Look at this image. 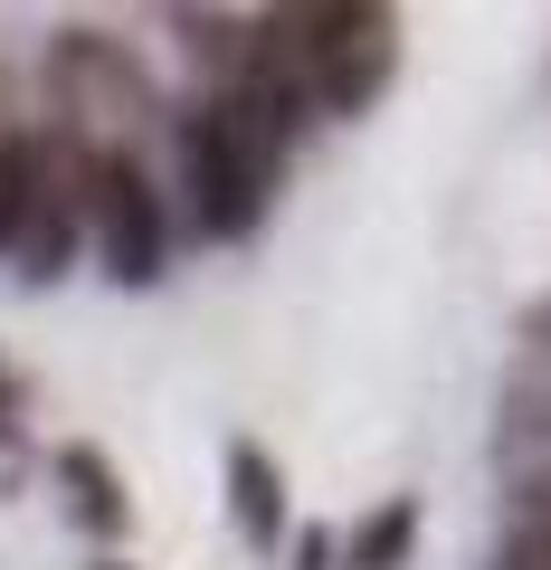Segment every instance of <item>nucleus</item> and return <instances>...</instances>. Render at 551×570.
<instances>
[{
    "label": "nucleus",
    "mask_w": 551,
    "mask_h": 570,
    "mask_svg": "<svg viewBox=\"0 0 551 570\" xmlns=\"http://www.w3.org/2000/svg\"><path fill=\"white\" fill-rule=\"evenodd\" d=\"M0 428H10V381H0Z\"/></svg>",
    "instance_id": "10"
},
{
    "label": "nucleus",
    "mask_w": 551,
    "mask_h": 570,
    "mask_svg": "<svg viewBox=\"0 0 551 570\" xmlns=\"http://www.w3.org/2000/svg\"><path fill=\"white\" fill-rule=\"evenodd\" d=\"M324 561H333V551H324V542H305V570H324Z\"/></svg>",
    "instance_id": "9"
},
{
    "label": "nucleus",
    "mask_w": 551,
    "mask_h": 570,
    "mask_svg": "<svg viewBox=\"0 0 551 570\" xmlns=\"http://www.w3.org/2000/svg\"><path fill=\"white\" fill-rule=\"evenodd\" d=\"M523 532H551V475H532V485H523Z\"/></svg>",
    "instance_id": "8"
},
{
    "label": "nucleus",
    "mask_w": 551,
    "mask_h": 570,
    "mask_svg": "<svg viewBox=\"0 0 551 570\" xmlns=\"http://www.w3.org/2000/svg\"><path fill=\"white\" fill-rule=\"evenodd\" d=\"M29 200H39V142H10V134H0V247H20Z\"/></svg>",
    "instance_id": "6"
},
{
    "label": "nucleus",
    "mask_w": 551,
    "mask_h": 570,
    "mask_svg": "<svg viewBox=\"0 0 551 570\" xmlns=\"http://www.w3.org/2000/svg\"><path fill=\"white\" fill-rule=\"evenodd\" d=\"M409 542H419V504L400 494V504H381L362 532H352V570H400Z\"/></svg>",
    "instance_id": "5"
},
{
    "label": "nucleus",
    "mask_w": 551,
    "mask_h": 570,
    "mask_svg": "<svg viewBox=\"0 0 551 570\" xmlns=\"http://www.w3.org/2000/svg\"><path fill=\"white\" fill-rule=\"evenodd\" d=\"M504 570H551V532H513V542H504Z\"/></svg>",
    "instance_id": "7"
},
{
    "label": "nucleus",
    "mask_w": 551,
    "mask_h": 570,
    "mask_svg": "<svg viewBox=\"0 0 551 570\" xmlns=\"http://www.w3.org/2000/svg\"><path fill=\"white\" fill-rule=\"evenodd\" d=\"M181 171H190V209H200L209 238H247V228L266 219V190H276V153H266L257 134H238V124L219 115V96L200 105V115L181 124Z\"/></svg>",
    "instance_id": "1"
},
{
    "label": "nucleus",
    "mask_w": 551,
    "mask_h": 570,
    "mask_svg": "<svg viewBox=\"0 0 551 570\" xmlns=\"http://www.w3.org/2000/svg\"><path fill=\"white\" fill-rule=\"evenodd\" d=\"M228 494H238L247 542H276L286 532V475L266 466V448H228Z\"/></svg>",
    "instance_id": "3"
},
{
    "label": "nucleus",
    "mask_w": 551,
    "mask_h": 570,
    "mask_svg": "<svg viewBox=\"0 0 551 570\" xmlns=\"http://www.w3.org/2000/svg\"><path fill=\"white\" fill-rule=\"evenodd\" d=\"M105 570H124V561H105Z\"/></svg>",
    "instance_id": "11"
},
{
    "label": "nucleus",
    "mask_w": 551,
    "mask_h": 570,
    "mask_svg": "<svg viewBox=\"0 0 551 570\" xmlns=\"http://www.w3.org/2000/svg\"><path fill=\"white\" fill-rule=\"evenodd\" d=\"M77 209L96 219L105 266H115L124 285H152V276H163L171 219H163V190L144 181L134 153H77Z\"/></svg>",
    "instance_id": "2"
},
{
    "label": "nucleus",
    "mask_w": 551,
    "mask_h": 570,
    "mask_svg": "<svg viewBox=\"0 0 551 570\" xmlns=\"http://www.w3.org/2000/svg\"><path fill=\"white\" fill-rule=\"evenodd\" d=\"M58 475H67V494H77V513L96 532H124V485H115V466L96 448H58Z\"/></svg>",
    "instance_id": "4"
}]
</instances>
